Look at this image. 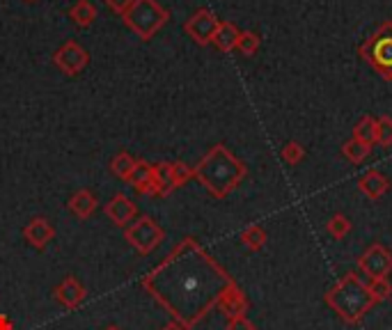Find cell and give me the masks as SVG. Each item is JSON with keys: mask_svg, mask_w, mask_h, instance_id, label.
Segmentation results:
<instances>
[{"mask_svg": "<svg viewBox=\"0 0 392 330\" xmlns=\"http://www.w3.org/2000/svg\"><path fill=\"white\" fill-rule=\"evenodd\" d=\"M267 241H269V237H267V229L264 227H259V225H250L248 229H243L241 232V244L246 246L248 250H262L264 246H267Z\"/></svg>", "mask_w": 392, "mask_h": 330, "instance_id": "e0dca14e", "label": "cell"}, {"mask_svg": "<svg viewBox=\"0 0 392 330\" xmlns=\"http://www.w3.org/2000/svg\"><path fill=\"white\" fill-rule=\"evenodd\" d=\"M152 172H154V165H150L147 161H135L133 170H131L129 177H126V181L138 190L140 186H145V183L152 179Z\"/></svg>", "mask_w": 392, "mask_h": 330, "instance_id": "ac0fdd59", "label": "cell"}, {"mask_svg": "<svg viewBox=\"0 0 392 330\" xmlns=\"http://www.w3.org/2000/svg\"><path fill=\"white\" fill-rule=\"evenodd\" d=\"M228 330H257V326H254L248 317H237L228 322Z\"/></svg>", "mask_w": 392, "mask_h": 330, "instance_id": "83f0119b", "label": "cell"}, {"mask_svg": "<svg viewBox=\"0 0 392 330\" xmlns=\"http://www.w3.org/2000/svg\"><path fill=\"white\" fill-rule=\"evenodd\" d=\"M326 229H328V234H330L332 239L342 241V239H345V237L349 234V232H351V220H349L347 216H342V213H337V216H332V218L328 220Z\"/></svg>", "mask_w": 392, "mask_h": 330, "instance_id": "44dd1931", "label": "cell"}, {"mask_svg": "<svg viewBox=\"0 0 392 330\" xmlns=\"http://www.w3.org/2000/svg\"><path fill=\"white\" fill-rule=\"evenodd\" d=\"M193 172L213 198H228L246 177V165L234 159L225 144H215Z\"/></svg>", "mask_w": 392, "mask_h": 330, "instance_id": "7a4b0ae2", "label": "cell"}, {"mask_svg": "<svg viewBox=\"0 0 392 330\" xmlns=\"http://www.w3.org/2000/svg\"><path fill=\"white\" fill-rule=\"evenodd\" d=\"M215 30H218V21H215V16L209 12V9H200V12H195L189 23H186V33H189L195 42H211Z\"/></svg>", "mask_w": 392, "mask_h": 330, "instance_id": "ba28073f", "label": "cell"}, {"mask_svg": "<svg viewBox=\"0 0 392 330\" xmlns=\"http://www.w3.org/2000/svg\"><path fill=\"white\" fill-rule=\"evenodd\" d=\"M152 179L159 188V195H170V193L177 188L174 186V177H172V163H156Z\"/></svg>", "mask_w": 392, "mask_h": 330, "instance_id": "9a60e30c", "label": "cell"}, {"mask_svg": "<svg viewBox=\"0 0 392 330\" xmlns=\"http://www.w3.org/2000/svg\"><path fill=\"white\" fill-rule=\"evenodd\" d=\"M328 307L335 312L345 324H360L367 317V312L376 303V298L371 296L367 287V280H362L358 273H347L342 280L328 289L326 294Z\"/></svg>", "mask_w": 392, "mask_h": 330, "instance_id": "3957f363", "label": "cell"}, {"mask_svg": "<svg viewBox=\"0 0 392 330\" xmlns=\"http://www.w3.org/2000/svg\"><path fill=\"white\" fill-rule=\"evenodd\" d=\"M239 46H241V51L243 53H252L254 51V46H257V42H254V37L252 35H243V37H239V42H237Z\"/></svg>", "mask_w": 392, "mask_h": 330, "instance_id": "f546056e", "label": "cell"}, {"mask_svg": "<svg viewBox=\"0 0 392 330\" xmlns=\"http://www.w3.org/2000/svg\"><path fill=\"white\" fill-rule=\"evenodd\" d=\"M303 157H306V152H303V147L298 142H289L285 149H282V159H285L287 163L296 165Z\"/></svg>", "mask_w": 392, "mask_h": 330, "instance_id": "4316f807", "label": "cell"}, {"mask_svg": "<svg viewBox=\"0 0 392 330\" xmlns=\"http://www.w3.org/2000/svg\"><path fill=\"white\" fill-rule=\"evenodd\" d=\"M53 296L60 300V303L67 307V309H74V307H78L85 300V296H87V291H85V287L78 283V280L74 278V275H67L60 285L55 287V291H53Z\"/></svg>", "mask_w": 392, "mask_h": 330, "instance_id": "7c38bea8", "label": "cell"}, {"mask_svg": "<svg viewBox=\"0 0 392 330\" xmlns=\"http://www.w3.org/2000/svg\"><path fill=\"white\" fill-rule=\"evenodd\" d=\"M55 237V227L51 225V220L44 218V216H37L33 218L28 225L23 227V239L37 250H44L48 244L53 241Z\"/></svg>", "mask_w": 392, "mask_h": 330, "instance_id": "30bf717a", "label": "cell"}, {"mask_svg": "<svg viewBox=\"0 0 392 330\" xmlns=\"http://www.w3.org/2000/svg\"><path fill=\"white\" fill-rule=\"evenodd\" d=\"M345 154H347V157H349L351 161H354V163H360V161L369 154V144L358 142V140H351V142L345 144Z\"/></svg>", "mask_w": 392, "mask_h": 330, "instance_id": "d4e9b609", "label": "cell"}, {"mask_svg": "<svg viewBox=\"0 0 392 330\" xmlns=\"http://www.w3.org/2000/svg\"><path fill=\"white\" fill-rule=\"evenodd\" d=\"M376 140L381 144H392V120L383 118L376 124Z\"/></svg>", "mask_w": 392, "mask_h": 330, "instance_id": "484cf974", "label": "cell"}, {"mask_svg": "<svg viewBox=\"0 0 392 330\" xmlns=\"http://www.w3.org/2000/svg\"><path fill=\"white\" fill-rule=\"evenodd\" d=\"M126 241L140 252V255H150L156 248L161 246V241L165 239V232L159 227V222L150 216H142L138 220H133L126 227Z\"/></svg>", "mask_w": 392, "mask_h": 330, "instance_id": "5b68a950", "label": "cell"}, {"mask_svg": "<svg viewBox=\"0 0 392 330\" xmlns=\"http://www.w3.org/2000/svg\"><path fill=\"white\" fill-rule=\"evenodd\" d=\"M358 186H360V190L365 193L367 198L379 200V198L386 195V190H388V179H386L381 172H367L365 177L360 179Z\"/></svg>", "mask_w": 392, "mask_h": 330, "instance_id": "5bb4252c", "label": "cell"}, {"mask_svg": "<svg viewBox=\"0 0 392 330\" xmlns=\"http://www.w3.org/2000/svg\"><path fill=\"white\" fill-rule=\"evenodd\" d=\"M103 211H106V216L111 218L117 227H129L133 222V218H135V213H138L135 205L124 195V193H117V195L103 207Z\"/></svg>", "mask_w": 392, "mask_h": 330, "instance_id": "8fae6325", "label": "cell"}, {"mask_svg": "<svg viewBox=\"0 0 392 330\" xmlns=\"http://www.w3.org/2000/svg\"><path fill=\"white\" fill-rule=\"evenodd\" d=\"M87 62H90V55H87L85 48L78 44V42H74V40L65 42L55 51V55H53V64L60 72H65L67 76L81 74L85 67H87Z\"/></svg>", "mask_w": 392, "mask_h": 330, "instance_id": "52a82bcc", "label": "cell"}, {"mask_svg": "<svg viewBox=\"0 0 392 330\" xmlns=\"http://www.w3.org/2000/svg\"><path fill=\"white\" fill-rule=\"evenodd\" d=\"M69 16L81 28H87V25H92V21L96 18V5L92 0H78V3L69 9Z\"/></svg>", "mask_w": 392, "mask_h": 330, "instance_id": "2e32d148", "label": "cell"}, {"mask_svg": "<svg viewBox=\"0 0 392 330\" xmlns=\"http://www.w3.org/2000/svg\"><path fill=\"white\" fill-rule=\"evenodd\" d=\"M211 42L218 46V48H223V51H230V48L239 42V33L234 30V25L223 23V25H218V30H215Z\"/></svg>", "mask_w": 392, "mask_h": 330, "instance_id": "d6986e66", "label": "cell"}, {"mask_svg": "<svg viewBox=\"0 0 392 330\" xmlns=\"http://www.w3.org/2000/svg\"><path fill=\"white\" fill-rule=\"evenodd\" d=\"M161 330H186V328H184L179 322H174V319H172V322H170V324H165Z\"/></svg>", "mask_w": 392, "mask_h": 330, "instance_id": "4dcf8cb0", "label": "cell"}, {"mask_svg": "<svg viewBox=\"0 0 392 330\" xmlns=\"http://www.w3.org/2000/svg\"><path fill=\"white\" fill-rule=\"evenodd\" d=\"M26 3H35V0H26Z\"/></svg>", "mask_w": 392, "mask_h": 330, "instance_id": "d6a6232c", "label": "cell"}, {"mask_svg": "<svg viewBox=\"0 0 392 330\" xmlns=\"http://www.w3.org/2000/svg\"><path fill=\"white\" fill-rule=\"evenodd\" d=\"M358 268L367 280L388 278L392 273V252L383 244H371L358 257Z\"/></svg>", "mask_w": 392, "mask_h": 330, "instance_id": "8992f818", "label": "cell"}, {"mask_svg": "<svg viewBox=\"0 0 392 330\" xmlns=\"http://www.w3.org/2000/svg\"><path fill=\"white\" fill-rule=\"evenodd\" d=\"M172 177H174V186L179 188V186H184L186 181H191L195 177V172H193L191 165L177 161V163H172Z\"/></svg>", "mask_w": 392, "mask_h": 330, "instance_id": "cb8c5ba5", "label": "cell"}, {"mask_svg": "<svg viewBox=\"0 0 392 330\" xmlns=\"http://www.w3.org/2000/svg\"><path fill=\"white\" fill-rule=\"evenodd\" d=\"M232 285V275L193 237L184 239L142 280V287L186 330L198 326Z\"/></svg>", "mask_w": 392, "mask_h": 330, "instance_id": "6da1fadb", "label": "cell"}, {"mask_svg": "<svg viewBox=\"0 0 392 330\" xmlns=\"http://www.w3.org/2000/svg\"><path fill=\"white\" fill-rule=\"evenodd\" d=\"M356 140L358 142H365V144H371L376 142V122L365 118L358 126H356Z\"/></svg>", "mask_w": 392, "mask_h": 330, "instance_id": "603a6c76", "label": "cell"}, {"mask_svg": "<svg viewBox=\"0 0 392 330\" xmlns=\"http://www.w3.org/2000/svg\"><path fill=\"white\" fill-rule=\"evenodd\" d=\"M69 211L74 213L76 218L87 220L96 211V195L87 188L74 193V195L69 198Z\"/></svg>", "mask_w": 392, "mask_h": 330, "instance_id": "4fadbf2b", "label": "cell"}, {"mask_svg": "<svg viewBox=\"0 0 392 330\" xmlns=\"http://www.w3.org/2000/svg\"><path fill=\"white\" fill-rule=\"evenodd\" d=\"M135 161H138V159H133L129 152H120V154H117V157L111 161V170H113L115 177L126 179V177H129V174H131Z\"/></svg>", "mask_w": 392, "mask_h": 330, "instance_id": "ffe728a7", "label": "cell"}, {"mask_svg": "<svg viewBox=\"0 0 392 330\" xmlns=\"http://www.w3.org/2000/svg\"><path fill=\"white\" fill-rule=\"evenodd\" d=\"M103 330H122L120 326H108V328H103Z\"/></svg>", "mask_w": 392, "mask_h": 330, "instance_id": "1f68e13d", "label": "cell"}, {"mask_svg": "<svg viewBox=\"0 0 392 330\" xmlns=\"http://www.w3.org/2000/svg\"><path fill=\"white\" fill-rule=\"evenodd\" d=\"M131 3L133 0H106V5L113 9V12H117V14H124L126 9L131 7Z\"/></svg>", "mask_w": 392, "mask_h": 330, "instance_id": "f1b7e54d", "label": "cell"}, {"mask_svg": "<svg viewBox=\"0 0 392 330\" xmlns=\"http://www.w3.org/2000/svg\"><path fill=\"white\" fill-rule=\"evenodd\" d=\"M367 287L371 291V296L376 298V303H383L392 296V285L388 278H376V280H367Z\"/></svg>", "mask_w": 392, "mask_h": 330, "instance_id": "7402d4cb", "label": "cell"}, {"mask_svg": "<svg viewBox=\"0 0 392 330\" xmlns=\"http://www.w3.org/2000/svg\"><path fill=\"white\" fill-rule=\"evenodd\" d=\"M220 309V312L228 317V322L230 319H237V317H246V312H248V307H250V303H248V296L243 294L241 291V287L234 283L225 294L220 296V300H218V305H215Z\"/></svg>", "mask_w": 392, "mask_h": 330, "instance_id": "9c48e42d", "label": "cell"}, {"mask_svg": "<svg viewBox=\"0 0 392 330\" xmlns=\"http://www.w3.org/2000/svg\"><path fill=\"white\" fill-rule=\"evenodd\" d=\"M124 23L140 37V40H150L165 25L170 18L168 9L161 7L156 0H133L131 7L122 14Z\"/></svg>", "mask_w": 392, "mask_h": 330, "instance_id": "277c9868", "label": "cell"}]
</instances>
